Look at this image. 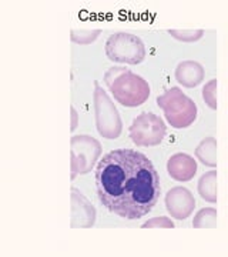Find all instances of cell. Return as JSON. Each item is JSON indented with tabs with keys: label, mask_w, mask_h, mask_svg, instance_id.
<instances>
[{
	"label": "cell",
	"mask_w": 228,
	"mask_h": 257,
	"mask_svg": "<svg viewBox=\"0 0 228 257\" xmlns=\"http://www.w3.org/2000/svg\"><path fill=\"white\" fill-rule=\"evenodd\" d=\"M194 229H215L217 227V210L212 207H204L197 211L192 220Z\"/></svg>",
	"instance_id": "cell-14"
},
{
	"label": "cell",
	"mask_w": 228,
	"mask_h": 257,
	"mask_svg": "<svg viewBox=\"0 0 228 257\" xmlns=\"http://www.w3.org/2000/svg\"><path fill=\"white\" fill-rule=\"evenodd\" d=\"M93 103H94L96 128L99 135L107 140H114L119 138L123 130V121L120 117V113L110 99L109 94L97 82L94 84Z\"/></svg>",
	"instance_id": "cell-4"
},
{
	"label": "cell",
	"mask_w": 228,
	"mask_h": 257,
	"mask_svg": "<svg viewBox=\"0 0 228 257\" xmlns=\"http://www.w3.org/2000/svg\"><path fill=\"white\" fill-rule=\"evenodd\" d=\"M167 123L174 128H187L197 119V104L180 87H171L157 97Z\"/></svg>",
	"instance_id": "cell-3"
},
{
	"label": "cell",
	"mask_w": 228,
	"mask_h": 257,
	"mask_svg": "<svg viewBox=\"0 0 228 257\" xmlns=\"http://www.w3.org/2000/svg\"><path fill=\"white\" fill-rule=\"evenodd\" d=\"M106 55L111 62L126 64H140L146 59V46L136 35L117 32L106 42Z\"/></svg>",
	"instance_id": "cell-5"
},
{
	"label": "cell",
	"mask_w": 228,
	"mask_h": 257,
	"mask_svg": "<svg viewBox=\"0 0 228 257\" xmlns=\"http://www.w3.org/2000/svg\"><path fill=\"white\" fill-rule=\"evenodd\" d=\"M217 79H211L202 87V100L210 107L211 110H217Z\"/></svg>",
	"instance_id": "cell-16"
},
{
	"label": "cell",
	"mask_w": 228,
	"mask_h": 257,
	"mask_svg": "<svg viewBox=\"0 0 228 257\" xmlns=\"http://www.w3.org/2000/svg\"><path fill=\"white\" fill-rule=\"evenodd\" d=\"M168 35L182 43H194L204 36V30H168Z\"/></svg>",
	"instance_id": "cell-17"
},
{
	"label": "cell",
	"mask_w": 228,
	"mask_h": 257,
	"mask_svg": "<svg viewBox=\"0 0 228 257\" xmlns=\"http://www.w3.org/2000/svg\"><path fill=\"white\" fill-rule=\"evenodd\" d=\"M174 76H175V80L180 83L182 87L194 89L202 83L205 72H204V67L198 62L184 60L181 63L177 64Z\"/></svg>",
	"instance_id": "cell-11"
},
{
	"label": "cell",
	"mask_w": 228,
	"mask_h": 257,
	"mask_svg": "<svg viewBox=\"0 0 228 257\" xmlns=\"http://www.w3.org/2000/svg\"><path fill=\"white\" fill-rule=\"evenodd\" d=\"M70 150L72 180L77 175L90 173L101 156L100 142L87 135H79L70 139Z\"/></svg>",
	"instance_id": "cell-6"
},
{
	"label": "cell",
	"mask_w": 228,
	"mask_h": 257,
	"mask_svg": "<svg viewBox=\"0 0 228 257\" xmlns=\"http://www.w3.org/2000/svg\"><path fill=\"white\" fill-rule=\"evenodd\" d=\"M198 194L208 203H217V172L210 170L201 176L197 183Z\"/></svg>",
	"instance_id": "cell-13"
},
{
	"label": "cell",
	"mask_w": 228,
	"mask_h": 257,
	"mask_svg": "<svg viewBox=\"0 0 228 257\" xmlns=\"http://www.w3.org/2000/svg\"><path fill=\"white\" fill-rule=\"evenodd\" d=\"M70 113H72V126H70V130L73 132L77 127V124H79V114H77V111H76L73 106H70Z\"/></svg>",
	"instance_id": "cell-19"
},
{
	"label": "cell",
	"mask_w": 228,
	"mask_h": 257,
	"mask_svg": "<svg viewBox=\"0 0 228 257\" xmlns=\"http://www.w3.org/2000/svg\"><path fill=\"white\" fill-rule=\"evenodd\" d=\"M194 155L197 160L208 167H217V140L214 138H205L195 147Z\"/></svg>",
	"instance_id": "cell-12"
},
{
	"label": "cell",
	"mask_w": 228,
	"mask_h": 257,
	"mask_svg": "<svg viewBox=\"0 0 228 257\" xmlns=\"http://www.w3.org/2000/svg\"><path fill=\"white\" fill-rule=\"evenodd\" d=\"M167 127L160 116L150 111H143L133 120L128 128V136L137 146H158L165 138Z\"/></svg>",
	"instance_id": "cell-7"
},
{
	"label": "cell",
	"mask_w": 228,
	"mask_h": 257,
	"mask_svg": "<svg viewBox=\"0 0 228 257\" xmlns=\"http://www.w3.org/2000/svg\"><path fill=\"white\" fill-rule=\"evenodd\" d=\"M165 209L175 220H185L195 209V199L188 189L177 186L165 194Z\"/></svg>",
	"instance_id": "cell-8"
},
{
	"label": "cell",
	"mask_w": 228,
	"mask_h": 257,
	"mask_svg": "<svg viewBox=\"0 0 228 257\" xmlns=\"http://www.w3.org/2000/svg\"><path fill=\"white\" fill-rule=\"evenodd\" d=\"M96 187L101 204L126 220L148 214L161 193L151 160L133 149H117L103 156L96 167Z\"/></svg>",
	"instance_id": "cell-1"
},
{
	"label": "cell",
	"mask_w": 228,
	"mask_h": 257,
	"mask_svg": "<svg viewBox=\"0 0 228 257\" xmlns=\"http://www.w3.org/2000/svg\"><path fill=\"white\" fill-rule=\"evenodd\" d=\"M143 229H174V221L167 216H158L143 223Z\"/></svg>",
	"instance_id": "cell-18"
},
{
	"label": "cell",
	"mask_w": 228,
	"mask_h": 257,
	"mask_svg": "<svg viewBox=\"0 0 228 257\" xmlns=\"http://www.w3.org/2000/svg\"><path fill=\"white\" fill-rule=\"evenodd\" d=\"M72 193V223L73 229H90L96 223V209L87 197L76 187L70 189Z\"/></svg>",
	"instance_id": "cell-9"
},
{
	"label": "cell",
	"mask_w": 228,
	"mask_h": 257,
	"mask_svg": "<svg viewBox=\"0 0 228 257\" xmlns=\"http://www.w3.org/2000/svg\"><path fill=\"white\" fill-rule=\"evenodd\" d=\"M167 172L177 182H190L197 173V162L187 153H175L167 162Z\"/></svg>",
	"instance_id": "cell-10"
},
{
	"label": "cell",
	"mask_w": 228,
	"mask_h": 257,
	"mask_svg": "<svg viewBox=\"0 0 228 257\" xmlns=\"http://www.w3.org/2000/svg\"><path fill=\"white\" fill-rule=\"evenodd\" d=\"M113 97L124 107H137L150 97V84L141 76L126 67H111L104 74Z\"/></svg>",
	"instance_id": "cell-2"
},
{
	"label": "cell",
	"mask_w": 228,
	"mask_h": 257,
	"mask_svg": "<svg viewBox=\"0 0 228 257\" xmlns=\"http://www.w3.org/2000/svg\"><path fill=\"white\" fill-rule=\"evenodd\" d=\"M100 33V29H96V30H72L70 39L73 43H77V45H90V43L97 40Z\"/></svg>",
	"instance_id": "cell-15"
}]
</instances>
